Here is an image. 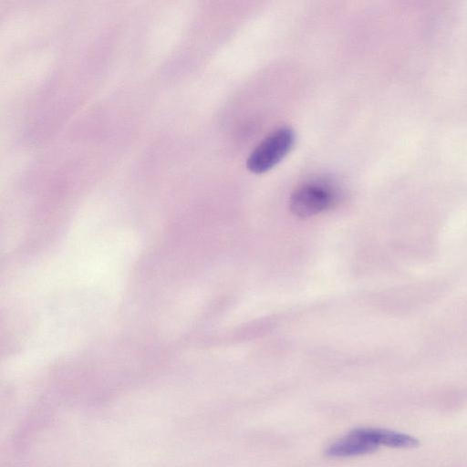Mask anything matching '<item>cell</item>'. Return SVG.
Segmentation results:
<instances>
[{
  "label": "cell",
  "mask_w": 467,
  "mask_h": 467,
  "mask_svg": "<svg viewBox=\"0 0 467 467\" xmlns=\"http://www.w3.org/2000/svg\"><path fill=\"white\" fill-rule=\"evenodd\" d=\"M295 142V133L288 127H281L265 137L249 154L247 169L263 173L275 167L289 152Z\"/></svg>",
  "instance_id": "1"
},
{
  "label": "cell",
  "mask_w": 467,
  "mask_h": 467,
  "mask_svg": "<svg viewBox=\"0 0 467 467\" xmlns=\"http://www.w3.org/2000/svg\"><path fill=\"white\" fill-rule=\"evenodd\" d=\"M338 200V192L326 182H310L299 186L291 195L290 209L306 218L331 208Z\"/></svg>",
  "instance_id": "2"
},
{
  "label": "cell",
  "mask_w": 467,
  "mask_h": 467,
  "mask_svg": "<svg viewBox=\"0 0 467 467\" xmlns=\"http://www.w3.org/2000/svg\"><path fill=\"white\" fill-rule=\"evenodd\" d=\"M378 448L364 433L362 428H357L331 443L327 448L326 454L333 458H345L370 453Z\"/></svg>",
  "instance_id": "3"
},
{
  "label": "cell",
  "mask_w": 467,
  "mask_h": 467,
  "mask_svg": "<svg viewBox=\"0 0 467 467\" xmlns=\"http://www.w3.org/2000/svg\"><path fill=\"white\" fill-rule=\"evenodd\" d=\"M363 429L365 433L378 447L413 448L419 444L416 438L405 433L379 428Z\"/></svg>",
  "instance_id": "4"
}]
</instances>
